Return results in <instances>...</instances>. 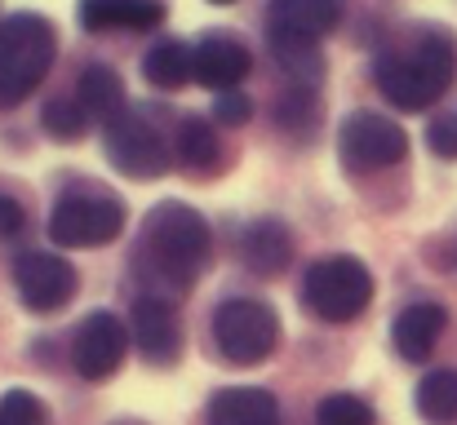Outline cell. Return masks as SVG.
I'll list each match as a JSON object with an SVG mask.
<instances>
[{"mask_svg":"<svg viewBox=\"0 0 457 425\" xmlns=\"http://www.w3.org/2000/svg\"><path fill=\"white\" fill-rule=\"evenodd\" d=\"M80 22L85 31H155L164 22L160 0H80Z\"/></svg>","mask_w":457,"mask_h":425,"instance_id":"cell-15","label":"cell"},{"mask_svg":"<svg viewBox=\"0 0 457 425\" xmlns=\"http://www.w3.org/2000/svg\"><path fill=\"white\" fill-rule=\"evenodd\" d=\"M76 98H80L85 116H94V120H103V125L125 111V85H120V76H116L112 67H89V71L80 76Z\"/></svg>","mask_w":457,"mask_h":425,"instance_id":"cell-18","label":"cell"},{"mask_svg":"<svg viewBox=\"0 0 457 425\" xmlns=\"http://www.w3.org/2000/svg\"><path fill=\"white\" fill-rule=\"evenodd\" d=\"M125 346H129L125 323H120L112 310H94V315L80 323L76 341H71V364H76V372H80L85 381H107V377L125 364Z\"/></svg>","mask_w":457,"mask_h":425,"instance_id":"cell-9","label":"cell"},{"mask_svg":"<svg viewBox=\"0 0 457 425\" xmlns=\"http://www.w3.org/2000/svg\"><path fill=\"white\" fill-rule=\"evenodd\" d=\"M209 249H213L209 222L191 204H182V200L155 204L152 213H147V222H143V249H138V257L152 271V280L169 283V288H191V283L200 280V271L209 262Z\"/></svg>","mask_w":457,"mask_h":425,"instance_id":"cell-2","label":"cell"},{"mask_svg":"<svg viewBox=\"0 0 457 425\" xmlns=\"http://www.w3.org/2000/svg\"><path fill=\"white\" fill-rule=\"evenodd\" d=\"M337 155L351 173H378L409 155V138L395 120H386L378 111H355V116H346V125L337 134Z\"/></svg>","mask_w":457,"mask_h":425,"instance_id":"cell-7","label":"cell"},{"mask_svg":"<svg viewBox=\"0 0 457 425\" xmlns=\"http://www.w3.org/2000/svg\"><path fill=\"white\" fill-rule=\"evenodd\" d=\"M209 425H280V404L258 386H231L213 395Z\"/></svg>","mask_w":457,"mask_h":425,"instance_id":"cell-17","label":"cell"},{"mask_svg":"<svg viewBox=\"0 0 457 425\" xmlns=\"http://www.w3.org/2000/svg\"><path fill=\"white\" fill-rule=\"evenodd\" d=\"M315 425H378V417L360 395H328L315 408Z\"/></svg>","mask_w":457,"mask_h":425,"instance_id":"cell-22","label":"cell"},{"mask_svg":"<svg viewBox=\"0 0 457 425\" xmlns=\"http://www.w3.org/2000/svg\"><path fill=\"white\" fill-rule=\"evenodd\" d=\"M249 116H253V102H249L240 89H222V94H218V102H213V120H218V125L240 129Z\"/></svg>","mask_w":457,"mask_h":425,"instance_id":"cell-26","label":"cell"},{"mask_svg":"<svg viewBox=\"0 0 457 425\" xmlns=\"http://www.w3.org/2000/svg\"><path fill=\"white\" fill-rule=\"evenodd\" d=\"M457 76V36L445 27H418L373 62V80L400 111L436 107Z\"/></svg>","mask_w":457,"mask_h":425,"instance_id":"cell-1","label":"cell"},{"mask_svg":"<svg viewBox=\"0 0 457 425\" xmlns=\"http://www.w3.org/2000/svg\"><path fill=\"white\" fill-rule=\"evenodd\" d=\"M58 53L54 27L40 13H13L0 22V107L27 102L36 85L49 76Z\"/></svg>","mask_w":457,"mask_h":425,"instance_id":"cell-3","label":"cell"},{"mask_svg":"<svg viewBox=\"0 0 457 425\" xmlns=\"http://www.w3.org/2000/svg\"><path fill=\"white\" fill-rule=\"evenodd\" d=\"M0 425H49V417H45V404L31 390H4Z\"/></svg>","mask_w":457,"mask_h":425,"instance_id":"cell-25","label":"cell"},{"mask_svg":"<svg viewBox=\"0 0 457 425\" xmlns=\"http://www.w3.org/2000/svg\"><path fill=\"white\" fill-rule=\"evenodd\" d=\"M191 71L204 89H236L249 71H253V53L236 40V36H222V31H209L200 36V45L191 49Z\"/></svg>","mask_w":457,"mask_h":425,"instance_id":"cell-12","label":"cell"},{"mask_svg":"<svg viewBox=\"0 0 457 425\" xmlns=\"http://www.w3.org/2000/svg\"><path fill=\"white\" fill-rule=\"evenodd\" d=\"M449 315L445 306L436 301H418V306H404L391 323V341H395V355L409 359V364H422L431 359V350L440 346V332H445Z\"/></svg>","mask_w":457,"mask_h":425,"instance_id":"cell-14","label":"cell"},{"mask_svg":"<svg viewBox=\"0 0 457 425\" xmlns=\"http://www.w3.org/2000/svg\"><path fill=\"white\" fill-rule=\"evenodd\" d=\"M427 142H431V151H436V155L457 159V120H436V125L427 129Z\"/></svg>","mask_w":457,"mask_h":425,"instance_id":"cell-27","label":"cell"},{"mask_svg":"<svg viewBox=\"0 0 457 425\" xmlns=\"http://www.w3.org/2000/svg\"><path fill=\"white\" fill-rule=\"evenodd\" d=\"M143 76L155 89H182L195 71H191V49L182 40H160L152 53L143 58Z\"/></svg>","mask_w":457,"mask_h":425,"instance_id":"cell-20","label":"cell"},{"mask_svg":"<svg viewBox=\"0 0 457 425\" xmlns=\"http://www.w3.org/2000/svg\"><path fill=\"white\" fill-rule=\"evenodd\" d=\"M103 146H107V159H112L125 177H134V182H155V177H164L169 164H173V155H169V146L160 138V129H155L152 120L134 116V111H120L116 120H107Z\"/></svg>","mask_w":457,"mask_h":425,"instance_id":"cell-8","label":"cell"},{"mask_svg":"<svg viewBox=\"0 0 457 425\" xmlns=\"http://www.w3.org/2000/svg\"><path fill=\"white\" fill-rule=\"evenodd\" d=\"M213 341H218V350H222L227 364L253 368V364H262L276 350V341H280V315L267 301H258V297H231L213 315Z\"/></svg>","mask_w":457,"mask_h":425,"instance_id":"cell-5","label":"cell"},{"mask_svg":"<svg viewBox=\"0 0 457 425\" xmlns=\"http://www.w3.org/2000/svg\"><path fill=\"white\" fill-rule=\"evenodd\" d=\"M18 231H22V208H18V200L0 195V240H13Z\"/></svg>","mask_w":457,"mask_h":425,"instance_id":"cell-28","label":"cell"},{"mask_svg":"<svg viewBox=\"0 0 457 425\" xmlns=\"http://www.w3.org/2000/svg\"><path fill=\"white\" fill-rule=\"evenodd\" d=\"M418 417L427 425H453L457 421V368L427 372L418 381Z\"/></svg>","mask_w":457,"mask_h":425,"instance_id":"cell-19","label":"cell"},{"mask_svg":"<svg viewBox=\"0 0 457 425\" xmlns=\"http://www.w3.org/2000/svg\"><path fill=\"white\" fill-rule=\"evenodd\" d=\"M173 151H178V164H191V168H204L218 159V134L204 116H187L173 134Z\"/></svg>","mask_w":457,"mask_h":425,"instance_id":"cell-21","label":"cell"},{"mask_svg":"<svg viewBox=\"0 0 457 425\" xmlns=\"http://www.w3.org/2000/svg\"><path fill=\"white\" fill-rule=\"evenodd\" d=\"M134 341L143 350V359L155 368H169L178 364L182 355V328H178V315L164 297H138L134 301Z\"/></svg>","mask_w":457,"mask_h":425,"instance_id":"cell-13","label":"cell"},{"mask_svg":"<svg viewBox=\"0 0 457 425\" xmlns=\"http://www.w3.org/2000/svg\"><path fill=\"white\" fill-rule=\"evenodd\" d=\"M13 283H18V297L27 310L36 315H54L71 301L76 292V271L71 262L54 257V253H22L13 262Z\"/></svg>","mask_w":457,"mask_h":425,"instance_id":"cell-10","label":"cell"},{"mask_svg":"<svg viewBox=\"0 0 457 425\" xmlns=\"http://www.w3.org/2000/svg\"><path fill=\"white\" fill-rule=\"evenodd\" d=\"M240 257H245V266H249L253 275H267V280L280 275V271L289 266V257H294V235H289V226H285L280 217L253 222V226L245 231Z\"/></svg>","mask_w":457,"mask_h":425,"instance_id":"cell-16","label":"cell"},{"mask_svg":"<svg viewBox=\"0 0 457 425\" xmlns=\"http://www.w3.org/2000/svg\"><path fill=\"white\" fill-rule=\"evenodd\" d=\"M311 116H315V89H306V85H294L276 107V125L289 129V134H306Z\"/></svg>","mask_w":457,"mask_h":425,"instance_id":"cell-23","label":"cell"},{"mask_svg":"<svg viewBox=\"0 0 457 425\" xmlns=\"http://www.w3.org/2000/svg\"><path fill=\"white\" fill-rule=\"evenodd\" d=\"M342 22V0H271L267 45H315Z\"/></svg>","mask_w":457,"mask_h":425,"instance_id":"cell-11","label":"cell"},{"mask_svg":"<svg viewBox=\"0 0 457 425\" xmlns=\"http://www.w3.org/2000/svg\"><path fill=\"white\" fill-rule=\"evenodd\" d=\"M120 231H125V204L107 191H67L49 217V235L62 249H103Z\"/></svg>","mask_w":457,"mask_h":425,"instance_id":"cell-6","label":"cell"},{"mask_svg":"<svg viewBox=\"0 0 457 425\" xmlns=\"http://www.w3.org/2000/svg\"><path fill=\"white\" fill-rule=\"evenodd\" d=\"M85 107H76V102H49L45 107V129H49V138L54 142H80L85 138Z\"/></svg>","mask_w":457,"mask_h":425,"instance_id":"cell-24","label":"cell"},{"mask_svg":"<svg viewBox=\"0 0 457 425\" xmlns=\"http://www.w3.org/2000/svg\"><path fill=\"white\" fill-rule=\"evenodd\" d=\"M209 4H236V0H209Z\"/></svg>","mask_w":457,"mask_h":425,"instance_id":"cell-29","label":"cell"},{"mask_svg":"<svg viewBox=\"0 0 457 425\" xmlns=\"http://www.w3.org/2000/svg\"><path fill=\"white\" fill-rule=\"evenodd\" d=\"M303 301L306 310L315 319H324V323H351L373 301V275H369V266L360 257H346V253L324 257V262H315L306 271Z\"/></svg>","mask_w":457,"mask_h":425,"instance_id":"cell-4","label":"cell"}]
</instances>
